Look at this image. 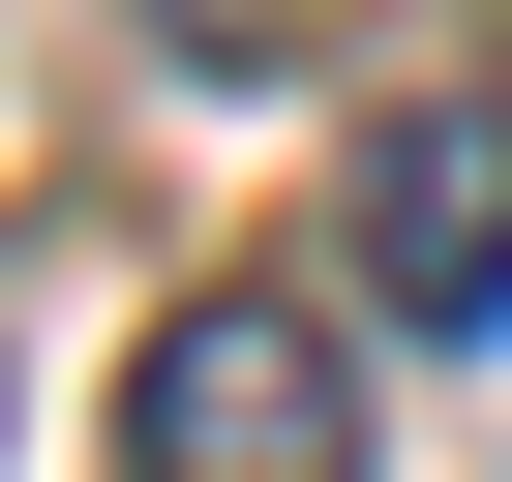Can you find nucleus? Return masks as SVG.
I'll list each match as a JSON object with an SVG mask.
<instances>
[{
  "instance_id": "f03ea898",
  "label": "nucleus",
  "mask_w": 512,
  "mask_h": 482,
  "mask_svg": "<svg viewBox=\"0 0 512 482\" xmlns=\"http://www.w3.org/2000/svg\"><path fill=\"white\" fill-rule=\"evenodd\" d=\"M362 302H392V332H512V61L362 151Z\"/></svg>"
},
{
  "instance_id": "f257e3e1",
  "label": "nucleus",
  "mask_w": 512,
  "mask_h": 482,
  "mask_svg": "<svg viewBox=\"0 0 512 482\" xmlns=\"http://www.w3.org/2000/svg\"><path fill=\"white\" fill-rule=\"evenodd\" d=\"M121 482H362V362H332V302L211 272V302L121 362Z\"/></svg>"
}]
</instances>
